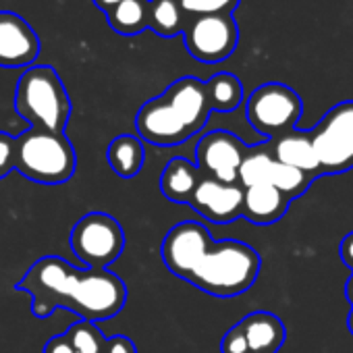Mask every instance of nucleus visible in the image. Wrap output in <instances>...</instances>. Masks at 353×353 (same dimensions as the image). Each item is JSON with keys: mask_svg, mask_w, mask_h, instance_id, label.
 <instances>
[{"mask_svg": "<svg viewBox=\"0 0 353 353\" xmlns=\"http://www.w3.org/2000/svg\"><path fill=\"white\" fill-rule=\"evenodd\" d=\"M339 256L353 270V233H349V235L343 237V241L339 245Z\"/></svg>", "mask_w": 353, "mask_h": 353, "instance_id": "29", "label": "nucleus"}, {"mask_svg": "<svg viewBox=\"0 0 353 353\" xmlns=\"http://www.w3.org/2000/svg\"><path fill=\"white\" fill-rule=\"evenodd\" d=\"M181 36L192 59L204 65L227 61L239 44V28L229 13L190 17Z\"/></svg>", "mask_w": 353, "mask_h": 353, "instance_id": "9", "label": "nucleus"}, {"mask_svg": "<svg viewBox=\"0 0 353 353\" xmlns=\"http://www.w3.org/2000/svg\"><path fill=\"white\" fill-rule=\"evenodd\" d=\"M71 250L90 270H106L125 250V231L106 212H90L71 231Z\"/></svg>", "mask_w": 353, "mask_h": 353, "instance_id": "8", "label": "nucleus"}, {"mask_svg": "<svg viewBox=\"0 0 353 353\" xmlns=\"http://www.w3.org/2000/svg\"><path fill=\"white\" fill-rule=\"evenodd\" d=\"M239 3L241 0H179L188 19L202 17V15H223V13L233 15Z\"/></svg>", "mask_w": 353, "mask_h": 353, "instance_id": "24", "label": "nucleus"}, {"mask_svg": "<svg viewBox=\"0 0 353 353\" xmlns=\"http://www.w3.org/2000/svg\"><path fill=\"white\" fill-rule=\"evenodd\" d=\"M289 204H291V200L268 183L243 188L241 216L245 221H250L252 225L268 227V225L279 223L287 214Z\"/></svg>", "mask_w": 353, "mask_h": 353, "instance_id": "14", "label": "nucleus"}, {"mask_svg": "<svg viewBox=\"0 0 353 353\" xmlns=\"http://www.w3.org/2000/svg\"><path fill=\"white\" fill-rule=\"evenodd\" d=\"M268 148L274 160L299 168L303 172H307L314 179L322 176L320 172V164L310 139V131H299V129H291L274 139H268Z\"/></svg>", "mask_w": 353, "mask_h": 353, "instance_id": "13", "label": "nucleus"}, {"mask_svg": "<svg viewBox=\"0 0 353 353\" xmlns=\"http://www.w3.org/2000/svg\"><path fill=\"white\" fill-rule=\"evenodd\" d=\"M322 174H341L353 168V100L332 106L310 131Z\"/></svg>", "mask_w": 353, "mask_h": 353, "instance_id": "6", "label": "nucleus"}, {"mask_svg": "<svg viewBox=\"0 0 353 353\" xmlns=\"http://www.w3.org/2000/svg\"><path fill=\"white\" fill-rule=\"evenodd\" d=\"M188 23V15L183 13L179 0H150V17L148 30H152L160 38L181 36Z\"/></svg>", "mask_w": 353, "mask_h": 353, "instance_id": "19", "label": "nucleus"}, {"mask_svg": "<svg viewBox=\"0 0 353 353\" xmlns=\"http://www.w3.org/2000/svg\"><path fill=\"white\" fill-rule=\"evenodd\" d=\"M272 162V154L268 148V141L248 148V154L239 166V179L237 183L241 188L262 185L268 183V168Z\"/></svg>", "mask_w": 353, "mask_h": 353, "instance_id": "22", "label": "nucleus"}, {"mask_svg": "<svg viewBox=\"0 0 353 353\" xmlns=\"http://www.w3.org/2000/svg\"><path fill=\"white\" fill-rule=\"evenodd\" d=\"M314 181L316 179H314V176H310L307 172H303L299 168H293V166H287V164L272 158L270 168H268V185L276 188L289 200H295V198L303 196Z\"/></svg>", "mask_w": 353, "mask_h": 353, "instance_id": "21", "label": "nucleus"}, {"mask_svg": "<svg viewBox=\"0 0 353 353\" xmlns=\"http://www.w3.org/2000/svg\"><path fill=\"white\" fill-rule=\"evenodd\" d=\"M160 256L168 272L214 297H237L250 291L260 274V254L235 239L212 241L200 223L174 225L162 239Z\"/></svg>", "mask_w": 353, "mask_h": 353, "instance_id": "1", "label": "nucleus"}, {"mask_svg": "<svg viewBox=\"0 0 353 353\" xmlns=\"http://www.w3.org/2000/svg\"><path fill=\"white\" fill-rule=\"evenodd\" d=\"M237 324L252 353H276L287 336L283 320L270 312H252Z\"/></svg>", "mask_w": 353, "mask_h": 353, "instance_id": "15", "label": "nucleus"}, {"mask_svg": "<svg viewBox=\"0 0 353 353\" xmlns=\"http://www.w3.org/2000/svg\"><path fill=\"white\" fill-rule=\"evenodd\" d=\"M210 112L206 81L181 77L139 108L135 127L152 145H179L206 127Z\"/></svg>", "mask_w": 353, "mask_h": 353, "instance_id": "3", "label": "nucleus"}, {"mask_svg": "<svg viewBox=\"0 0 353 353\" xmlns=\"http://www.w3.org/2000/svg\"><path fill=\"white\" fill-rule=\"evenodd\" d=\"M15 112L32 127L65 133L71 117V98L59 73L48 65L30 67L17 81Z\"/></svg>", "mask_w": 353, "mask_h": 353, "instance_id": "4", "label": "nucleus"}, {"mask_svg": "<svg viewBox=\"0 0 353 353\" xmlns=\"http://www.w3.org/2000/svg\"><path fill=\"white\" fill-rule=\"evenodd\" d=\"M117 3H121V0H94V5L102 11V13H106L110 7H114Z\"/></svg>", "mask_w": 353, "mask_h": 353, "instance_id": "30", "label": "nucleus"}, {"mask_svg": "<svg viewBox=\"0 0 353 353\" xmlns=\"http://www.w3.org/2000/svg\"><path fill=\"white\" fill-rule=\"evenodd\" d=\"M40 38L19 15L0 11V67H32L40 57Z\"/></svg>", "mask_w": 353, "mask_h": 353, "instance_id": "12", "label": "nucleus"}, {"mask_svg": "<svg viewBox=\"0 0 353 353\" xmlns=\"http://www.w3.org/2000/svg\"><path fill=\"white\" fill-rule=\"evenodd\" d=\"M106 158H108L110 168L119 176L131 179V176L139 174V170L143 168V160H145L143 143L135 135H129V133L119 135L110 141L106 150Z\"/></svg>", "mask_w": 353, "mask_h": 353, "instance_id": "17", "label": "nucleus"}, {"mask_svg": "<svg viewBox=\"0 0 353 353\" xmlns=\"http://www.w3.org/2000/svg\"><path fill=\"white\" fill-rule=\"evenodd\" d=\"M104 15L112 32L121 36H137L148 30L150 0H121Z\"/></svg>", "mask_w": 353, "mask_h": 353, "instance_id": "18", "label": "nucleus"}, {"mask_svg": "<svg viewBox=\"0 0 353 353\" xmlns=\"http://www.w3.org/2000/svg\"><path fill=\"white\" fill-rule=\"evenodd\" d=\"M347 326H349V330H351V334H353V307H351V312H349V318H347Z\"/></svg>", "mask_w": 353, "mask_h": 353, "instance_id": "32", "label": "nucleus"}, {"mask_svg": "<svg viewBox=\"0 0 353 353\" xmlns=\"http://www.w3.org/2000/svg\"><path fill=\"white\" fill-rule=\"evenodd\" d=\"M345 297H347V301H349L351 307H353V272H351V276H349V281H347V285H345Z\"/></svg>", "mask_w": 353, "mask_h": 353, "instance_id": "31", "label": "nucleus"}, {"mask_svg": "<svg viewBox=\"0 0 353 353\" xmlns=\"http://www.w3.org/2000/svg\"><path fill=\"white\" fill-rule=\"evenodd\" d=\"M303 112L299 94L285 83H264L245 102L248 123L266 139H274L297 127Z\"/></svg>", "mask_w": 353, "mask_h": 353, "instance_id": "7", "label": "nucleus"}, {"mask_svg": "<svg viewBox=\"0 0 353 353\" xmlns=\"http://www.w3.org/2000/svg\"><path fill=\"white\" fill-rule=\"evenodd\" d=\"M65 334L71 341L75 353H104V349H106L108 336H104L94 322L79 320Z\"/></svg>", "mask_w": 353, "mask_h": 353, "instance_id": "23", "label": "nucleus"}, {"mask_svg": "<svg viewBox=\"0 0 353 353\" xmlns=\"http://www.w3.org/2000/svg\"><path fill=\"white\" fill-rule=\"evenodd\" d=\"M104 353H137V347L135 343L125 336V334H117V336H110L106 339V349Z\"/></svg>", "mask_w": 353, "mask_h": 353, "instance_id": "27", "label": "nucleus"}, {"mask_svg": "<svg viewBox=\"0 0 353 353\" xmlns=\"http://www.w3.org/2000/svg\"><path fill=\"white\" fill-rule=\"evenodd\" d=\"M248 148L231 131H210L196 145V166L200 174L223 183H237L239 166L248 154Z\"/></svg>", "mask_w": 353, "mask_h": 353, "instance_id": "10", "label": "nucleus"}, {"mask_svg": "<svg viewBox=\"0 0 353 353\" xmlns=\"http://www.w3.org/2000/svg\"><path fill=\"white\" fill-rule=\"evenodd\" d=\"M198 181H200L198 166L181 156H176L164 166L160 174V192L168 202L190 204Z\"/></svg>", "mask_w": 353, "mask_h": 353, "instance_id": "16", "label": "nucleus"}, {"mask_svg": "<svg viewBox=\"0 0 353 353\" xmlns=\"http://www.w3.org/2000/svg\"><path fill=\"white\" fill-rule=\"evenodd\" d=\"M190 206L210 223L229 225L241 216L243 188L239 183H223L200 174Z\"/></svg>", "mask_w": 353, "mask_h": 353, "instance_id": "11", "label": "nucleus"}, {"mask_svg": "<svg viewBox=\"0 0 353 353\" xmlns=\"http://www.w3.org/2000/svg\"><path fill=\"white\" fill-rule=\"evenodd\" d=\"M44 353H75L71 341L67 339V334H57L52 339H48V343L44 345Z\"/></svg>", "mask_w": 353, "mask_h": 353, "instance_id": "28", "label": "nucleus"}, {"mask_svg": "<svg viewBox=\"0 0 353 353\" xmlns=\"http://www.w3.org/2000/svg\"><path fill=\"white\" fill-rule=\"evenodd\" d=\"M15 170V137L0 131V179Z\"/></svg>", "mask_w": 353, "mask_h": 353, "instance_id": "25", "label": "nucleus"}, {"mask_svg": "<svg viewBox=\"0 0 353 353\" xmlns=\"http://www.w3.org/2000/svg\"><path fill=\"white\" fill-rule=\"evenodd\" d=\"M221 353H252L248 347V341L243 336V330L239 328V324H235L233 328L227 330V334L221 341Z\"/></svg>", "mask_w": 353, "mask_h": 353, "instance_id": "26", "label": "nucleus"}, {"mask_svg": "<svg viewBox=\"0 0 353 353\" xmlns=\"http://www.w3.org/2000/svg\"><path fill=\"white\" fill-rule=\"evenodd\" d=\"M212 112H233L243 102V83L233 73H216L206 81Z\"/></svg>", "mask_w": 353, "mask_h": 353, "instance_id": "20", "label": "nucleus"}, {"mask_svg": "<svg viewBox=\"0 0 353 353\" xmlns=\"http://www.w3.org/2000/svg\"><path fill=\"white\" fill-rule=\"evenodd\" d=\"M32 297V314L40 320L65 307L81 320L100 322L114 318L127 303V287L108 270H79L59 256H44L30 266L15 285Z\"/></svg>", "mask_w": 353, "mask_h": 353, "instance_id": "2", "label": "nucleus"}, {"mask_svg": "<svg viewBox=\"0 0 353 353\" xmlns=\"http://www.w3.org/2000/svg\"><path fill=\"white\" fill-rule=\"evenodd\" d=\"M77 168V154L65 133L30 127L15 137V170L42 185L69 181Z\"/></svg>", "mask_w": 353, "mask_h": 353, "instance_id": "5", "label": "nucleus"}]
</instances>
